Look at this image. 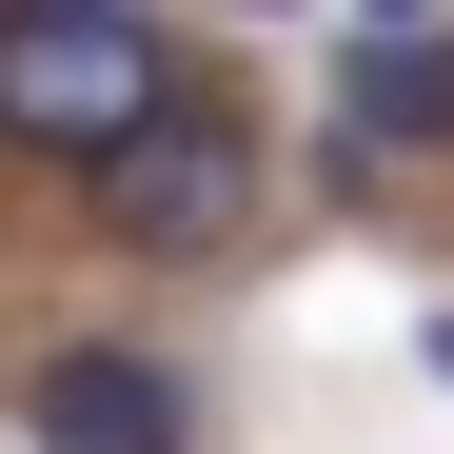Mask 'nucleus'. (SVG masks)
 I'll return each instance as SVG.
<instances>
[{
    "label": "nucleus",
    "instance_id": "obj_3",
    "mask_svg": "<svg viewBox=\"0 0 454 454\" xmlns=\"http://www.w3.org/2000/svg\"><path fill=\"white\" fill-rule=\"evenodd\" d=\"M336 159H454V20H336Z\"/></svg>",
    "mask_w": 454,
    "mask_h": 454
},
{
    "label": "nucleus",
    "instance_id": "obj_1",
    "mask_svg": "<svg viewBox=\"0 0 454 454\" xmlns=\"http://www.w3.org/2000/svg\"><path fill=\"white\" fill-rule=\"evenodd\" d=\"M159 99H178V40L119 20V0H20V20H0V138H20V159H80L99 178Z\"/></svg>",
    "mask_w": 454,
    "mask_h": 454
},
{
    "label": "nucleus",
    "instance_id": "obj_4",
    "mask_svg": "<svg viewBox=\"0 0 454 454\" xmlns=\"http://www.w3.org/2000/svg\"><path fill=\"white\" fill-rule=\"evenodd\" d=\"M40 454H178L198 395H178V356H138V336H80V356H40Z\"/></svg>",
    "mask_w": 454,
    "mask_h": 454
},
{
    "label": "nucleus",
    "instance_id": "obj_5",
    "mask_svg": "<svg viewBox=\"0 0 454 454\" xmlns=\"http://www.w3.org/2000/svg\"><path fill=\"white\" fill-rule=\"evenodd\" d=\"M434 375H454V336H434Z\"/></svg>",
    "mask_w": 454,
    "mask_h": 454
},
{
    "label": "nucleus",
    "instance_id": "obj_2",
    "mask_svg": "<svg viewBox=\"0 0 454 454\" xmlns=\"http://www.w3.org/2000/svg\"><path fill=\"white\" fill-rule=\"evenodd\" d=\"M257 198H277V138H257L238 99H198V80H178V99L99 159V238H119V257H238V238H257Z\"/></svg>",
    "mask_w": 454,
    "mask_h": 454
}]
</instances>
